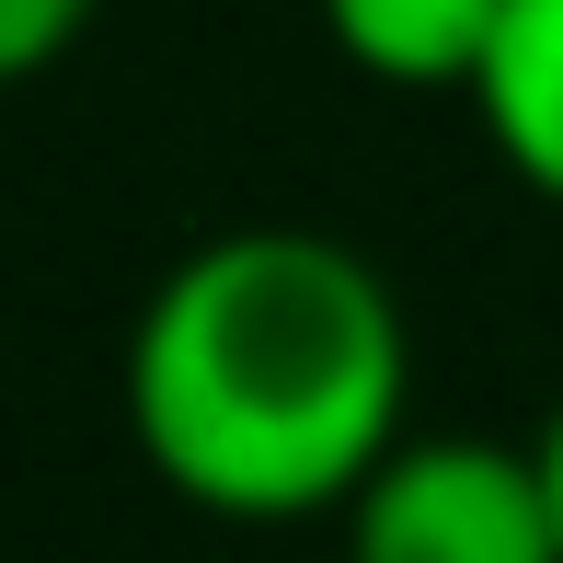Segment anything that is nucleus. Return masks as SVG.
<instances>
[{
  "mask_svg": "<svg viewBox=\"0 0 563 563\" xmlns=\"http://www.w3.org/2000/svg\"><path fill=\"white\" fill-rule=\"evenodd\" d=\"M529 449H541V472H552V518H563V391H552V415L529 426Z\"/></svg>",
  "mask_w": 563,
  "mask_h": 563,
  "instance_id": "423d86ee",
  "label": "nucleus"
},
{
  "mask_svg": "<svg viewBox=\"0 0 563 563\" xmlns=\"http://www.w3.org/2000/svg\"><path fill=\"white\" fill-rule=\"evenodd\" d=\"M126 438L196 518H345L356 483L415 438L402 288L311 219L185 242L126 322Z\"/></svg>",
  "mask_w": 563,
  "mask_h": 563,
  "instance_id": "f257e3e1",
  "label": "nucleus"
},
{
  "mask_svg": "<svg viewBox=\"0 0 563 563\" xmlns=\"http://www.w3.org/2000/svg\"><path fill=\"white\" fill-rule=\"evenodd\" d=\"M104 23V0H0V81H46Z\"/></svg>",
  "mask_w": 563,
  "mask_h": 563,
  "instance_id": "39448f33",
  "label": "nucleus"
},
{
  "mask_svg": "<svg viewBox=\"0 0 563 563\" xmlns=\"http://www.w3.org/2000/svg\"><path fill=\"white\" fill-rule=\"evenodd\" d=\"M472 126L506 185L563 219V0H506V35L472 81Z\"/></svg>",
  "mask_w": 563,
  "mask_h": 563,
  "instance_id": "20e7f679",
  "label": "nucleus"
},
{
  "mask_svg": "<svg viewBox=\"0 0 563 563\" xmlns=\"http://www.w3.org/2000/svg\"><path fill=\"white\" fill-rule=\"evenodd\" d=\"M506 35V0H322V46L379 92H460Z\"/></svg>",
  "mask_w": 563,
  "mask_h": 563,
  "instance_id": "7ed1b4c3",
  "label": "nucleus"
},
{
  "mask_svg": "<svg viewBox=\"0 0 563 563\" xmlns=\"http://www.w3.org/2000/svg\"><path fill=\"white\" fill-rule=\"evenodd\" d=\"M345 563H563L529 438H402L345 506Z\"/></svg>",
  "mask_w": 563,
  "mask_h": 563,
  "instance_id": "f03ea898",
  "label": "nucleus"
}]
</instances>
